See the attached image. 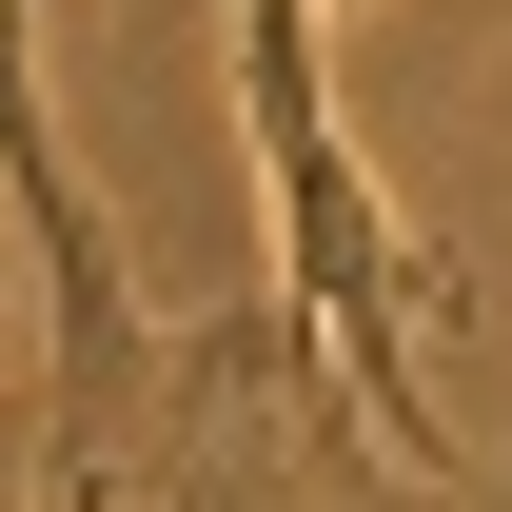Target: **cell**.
Segmentation results:
<instances>
[{"label":"cell","mask_w":512,"mask_h":512,"mask_svg":"<svg viewBox=\"0 0 512 512\" xmlns=\"http://www.w3.org/2000/svg\"><path fill=\"white\" fill-rule=\"evenodd\" d=\"M237 138H256V197H276V276L296 316L335 335V394L394 473H473L414 375V217L375 197L355 119H335V0H237Z\"/></svg>","instance_id":"6da1fadb"},{"label":"cell","mask_w":512,"mask_h":512,"mask_svg":"<svg viewBox=\"0 0 512 512\" xmlns=\"http://www.w3.org/2000/svg\"><path fill=\"white\" fill-rule=\"evenodd\" d=\"M0 197L40 237V375L0 434V493H158V394H178V316L138 296L119 217L79 197L60 99H40V0H0Z\"/></svg>","instance_id":"7a4b0ae2"},{"label":"cell","mask_w":512,"mask_h":512,"mask_svg":"<svg viewBox=\"0 0 512 512\" xmlns=\"http://www.w3.org/2000/svg\"><path fill=\"white\" fill-rule=\"evenodd\" d=\"M335 20H355V0H335Z\"/></svg>","instance_id":"3957f363"}]
</instances>
